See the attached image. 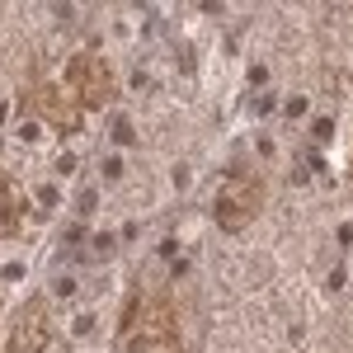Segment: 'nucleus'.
Returning <instances> with one entry per match:
<instances>
[{"label": "nucleus", "instance_id": "obj_1", "mask_svg": "<svg viewBox=\"0 0 353 353\" xmlns=\"http://www.w3.org/2000/svg\"><path fill=\"white\" fill-rule=\"evenodd\" d=\"M259 203H264L259 179H250V174H241V179H226V189L217 193V221L236 231V226H245V221L259 212Z\"/></svg>", "mask_w": 353, "mask_h": 353}, {"label": "nucleus", "instance_id": "obj_2", "mask_svg": "<svg viewBox=\"0 0 353 353\" xmlns=\"http://www.w3.org/2000/svg\"><path fill=\"white\" fill-rule=\"evenodd\" d=\"M71 85H76V94H81L85 109H99V104L113 94V71L99 61V57H81V61H71Z\"/></svg>", "mask_w": 353, "mask_h": 353}, {"label": "nucleus", "instance_id": "obj_3", "mask_svg": "<svg viewBox=\"0 0 353 353\" xmlns=\"http://www.w3.org/2000/svg\"><path fill=\"white\" fill-rule=\"evenodd\" d=\"M10 217H14V208H10V193L0 189V231H10Z\"/></svg>", "mask_w": 353, "mask_h": 353}]
</instances>
